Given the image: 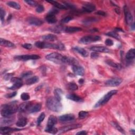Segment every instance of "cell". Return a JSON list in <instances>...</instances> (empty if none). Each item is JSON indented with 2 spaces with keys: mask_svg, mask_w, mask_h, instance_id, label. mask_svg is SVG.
<instances>
[{
  "mask_svg": "<svg viewBox=\"0 0 135 135\" xmlns=\"http://www.w3.org/2000/svg\"><path fill=\"white\" fill-rule=\"evenodd\" d=\"M35 46L37 48L39 49H52L61 51L65 50L64 44L61 43H52L47 42L38 41L35 43Z\"/></svg>",
  "mask_w": 135,
  "mask_h": 135,
  "instance_id": "6da1fadb",
  "label": "cell"
},
{
  "mask_svg": "<svg viewBox=\"0 0 135 135\" xmlns=\"http://www.w3.org/2000/svg\"><path fill=\"white\" fill-rule=\"evenodd\" d=\"M46 104L49 110L54 112H60L62 109L61 103L55 97H49L47 100Z\"/></svg>",
  "mask_w": 135,
  "mask_h": 135,
  "instance_id": "7a4b0ae2",
  "label": "cell"
},
{
  "mask_svg": "<svg viewBox=\"0 0 135 135\" xmlns=\"http://www.w3.org/2000/svg\"><path fill=\"white\" fill-rule=\"evenodd\" d=\"M17 111H18V107L16 104L14 103L6 104L1 106V113L3 117H9L16 113Z\"/></svg>",
  "mask_w": 135,
  "mask_h": 135,
  "instance_id": "3957f363",
  "label": "cell"
},
{
  "mask_svg": "<svg viewBox=\"0 0 135 135\" xmlns=\"http://www.w3.org/2000/svg\"><path fill=\"white\" fill-rule=\"evenodd\" d=\"M64 55L58 52H53L46 55V59L47 60L52 61L56 64H63Z\"/></svg>",
  "mask_w": 135,
  "mask_h": 135,
  "instance_id": "277c9868",
  "label": "cell"
},
{
  "mask_svg": "<svg viewBox=\"0 0 135 135\" xmlns=\"http://www.w3.org/2000/svg\"><path fill=\"white\" fill-rule=\"evenodd\" d=\"M118 91L116 90H113L109 92H108L106 95H105L103 97H102L100 100H99L95 104L94 107L98 108L99 107L103 106L105 104H106L109 100L111 99L112 96L116 95Z\"/></svg>",
  "mask_w": 135,
  "mask_h": 135,
  "instance_id": "5b68a950",
  "label": "cell"
},
{
  "mask_svg": "<svg viewBox=\"0 0 135 135\" xmlns=\"http://www.w3.org/2000/svg\"><path fill=\"white\" fill-rule=\"evenodd\" d=\"M101 40V38L98 35H87L82 38L79 40V43L83 44H88Z\"/></svg>",
  "mask_w": 135,
  "mask_h": 135,
  "instance_id": "8992f818",
  "label": "cell"
},
{
  "mask_svg": "<svg viewBox=\"0 0 135 135\" xmlns=\"http://www.w3.org/2000/svg\"><path fill=\"white\" fill-rule=\"evenodd\" d=\"M40 58V56L37 54H31V55H18L14 57V59L19 61H27L33 60H38Z\"/></svg>",
  "mask_w": 135,
  "mask_h": 135,
  "instance_id": "52a82bcc",
  "label": "cell"
},
{
  "mask_svg": "<svg viewBox=\"0 0 135 135\" xmlns=\"http://www.w3.org/2000/svg\"><path fill=\"white\" fill-rule=\"evenodd\" d=\"M123 82V79L120 78H113L108 80L105 84L108 87H117L119 86Z\"/></svg>",
  "mask_w": 135,
  "mask_h": 135,
  "instance_id": "ba28073f",
  "label": "cell"
},
{
  "mask_svg": "<svg viewBox=\"0 0 135 135\" xmlns=\"http://www.w3.org/2000/svg\"><path fill=\"white\" fill-rule=\"evenodd\" d=\"M14 118L12 117H4V118H2L0 120V125L1 127H5L8 126L14 122Z\"/></svg>",
  "mask_w": 135,
  "mask_h": 135,
  "instance_id": "9c48e42d",
  "label": "cell"
},
{
  "mask_svg": "<svg viewBox=\"0 0 135 135\" xmlns=\"http://www.w3.org/2000/svg\"><path fill=\"white\" fill-rule=\"evenodd\" d=\"M124 11L127 24L128 25H132L133 23V17L128 9V8L126 5L124 6Z\"/></svg>",
  "mask_w": 135,
  "mask_h": 135,
  "instance_id": "30bf717a",
  "label": "cell"
},
{
  "mask_svg": "<svg viewBox=\"0 0 135 135\" xmlns=\"http://www.w3.org/2000/svg\"><path fill=\"white\" fill-rule=\"evenodd\" d=\"M81 126H82V125L80 124H74V125H69L67 126L63 127L59 129V132H60V133H65L66 132H67L68 131H70V130H71L73 129L81 128Z\"/></svg>",
  "mask_w": 135,
  "mask_h": 135,
  "instance_id": "8fae6325",
  "label": "cell"
},
{
  "mask_svg": "<svg viewBox=\"0 0 135 135\" xmlns=\"http://www.w3.org/2000/svg\"><path fill=\"white\" fill-rule=\"evenodd\" d=\"M75 119V117L73 114L69 113L65 114L59 117V120L61 123H66L70 121H72Z\"/></svg>",
  "mask_w": 135,
  "mask_h": 135,
  "instance_id": "7c38bea8",
  "label": "cell"
},
{
  "mask_svg": "<svg viewBox=\"0 0 135 135\" xmlns=\"http://www.w3.org/2000/svg\"><path fill=\"white\" fill-rule=\"evenodd\" d=\"M19 130H21V129L17 128H12L8 126L1 127V128H0V133L2 134H10V133L13 131H17Z\"/></svg>",
  "mask_w": 135,
  "mask_h": 135,
  "instance_id": "4fadbf2b",
  "label": "cell"
},
{
  "mask_svg": "<svg viewBox=\"0 0 135 135\" xmlns=\"http://www.w3.org/2000/svg\"><path fill=\"white\" fill-rule=\"evenodd\" d=\"M27 22L31 25L35 26H40L43 22V21L35 17H30L27 19Z\"/></svg>",
  "mask_w": 135,
  "mask_h": 135,
  "instance_id": "5bb4252c",
  "label": "cell"
},
{
  "mask_svg": "<svg viewBox=\"0 0 135 135\" xmlns=\"http://www.w3.org/2000/svg\"><path fill=\"white\" fill-rule=\"evenodd\" d=\"M90 50L94 52H102V53H109L110 50L106 47L103 46H95L90 48Z\"/></svg>",
  "mask_w": 135,
  "mask_h": 135,
  "instance_id": "9a60e30c",
  "label": "cell"
},
{
  "mask_svg": "<svg viewBox=\"0 0 135 135\" xmlns=\"http://www.w3.org/2000/svg\"><path fill=\"white\" fill-rule=\"evenodd\" d=\"M32 104L31 102L26 101L20 105V106L18 107V111L20 112H23L26 111L27 110H29L31 107Z\"/></svg>",
  "mask_w": 135,
  "mask_h": 135,
  "instance_id": "2e32d148",
  "label": "cell"
},
{
  "mask_svg": "<svg viewBox=\"0 0 135 135\" xmlns=\"http://www.w3.org/2000/svg\"><path fill=\"white\" fill-rule=\"evenodd\" d=\"M72 70L75 74L78 76H82L84 74V69L82 67L79 65L72 66Z\"/></svg>",
  "mask_w": 135,
  "mask_h": 135,
  "instance_id": "e0dca14e",
  "label": "cell"
},
{
  "mask_svg": "<svg viewBox=\"0 0 135 135\" xmlns=\"http://www.w3.org/2000/svg\"><path fill=\"white\" fill-rule=\"evenodd\" d=\"M96 10V6L91 3H86L82 6V10L84 12L91 13Z\"/></svg>",
  "mask_w": 135,
  "mask_h": 135,
  "instance_id": "ac0fdd59",
  "label": "cell"
},
{
  "mask_svg": "<svg viewBox=\"0 0 135 135\" xmlns=\"http://www.w3.org/2000/svg\"><path fill=\"white\" fill-rule=\"evenodd\" d=\"M73 51L78 53L79 54H80L83 57H87L89 55L88 52L86 50L84 49L78 47H75L73 48Z\"/></svg>",
  "mask_w": 135,
  "mask_h": 135,
  "instance_id": "d6986e66",
  "label": "cell"
},
{
  "mask_svg": "<svg viewBox=\"0 0 135 135\" xmlns=\"http://www.w3.org/2000/svg\"><path fill=\"white\" fill-rule=\"evenodd\" d=\"M0 44L1 46H3L8 48H14L15 47V44L12 42L3 39L2 38L0 39Z\"/></svg>",
  "mask_w": 135,
  "mask_h": 135,
  "instance_id": "ffe728a7",
  "label": "cell"
},
{
  "mask_svg": "<svg viewBox=\"0 0 135 135\" xmlns=\"http://www.w3.org/2000/svg\"><path fill=\"white\" fill-rule=\"evenodd\" d=\"M135 57V51L134 49L129 50L126 55V59L128 62H130L134 59Z\"/></svg>",
  "mask_w": 135,
  "mask_h": 135,
  "instance_id": "44dd1931",
  "label": "cell"
},
{
  "mask_svg": "<svg viewBox=\"0 0 135 135\" xmlns=\"http://www.w3.org/2000/svg\"><path fill=\"white\" fill-rule=\"evenodd\" d=\"M56 123H57L56 117L54 116H50L48 119L47 127V128L53 127L56 124Z\"/></svg>",
  "mask_w": 135,
  "mask_h": 135,
  "instance_id": "7402d4cb",
  "label": "cell"
},
{
  "mask_svg": "<svg viewBox=\"0 0 135 135\" xmlns=\"http://www.w3.org/2000/svg\"><path fill=\"white\" fill-rule=\"evenodd\" d=\"M82 30V29L79 27H74V26H69L67 27L65 29V31L68 33H73L75 32H79Z\"/></svg>",
  "mask_w": 135,
  "mask_h": 135,
  "instance_id": "603a6c76",
  "label": "cell"
},
{
  "mask_svg": "<svg viewBox=\"0 0 135 135\" xmlns=\"http://www.w3.org/2000/svg\"><path fill=\"white\" fill-rule=\"evenodd\" d=\"M46 20L48 23L50 24H54L57 21L55 16L50 13H48L47 16L46 17Z\"/></svg>",
  "mask_w": 135,
  "mask_h": 135,
  "instance_id": "cb8c5ba5",
  "label": "cell"
},
{
  "mask_svg": "<svg viewBox=\"0 0 135 135\" xmlns=\"http://www.w3.org/2000/svg\"><path fill=\"white\" fill-rule=\"evenodd\" d=\"M41 109V103H37L33 105V106H31L30 108L29 109V112L30 113H34L40 111Z\"/></svg>",
  "mask_w": 135,
  "mask_h": 135,
  "instance_id": "d4e9b609",
  "label": "cell"
},
{
  "mask_svg": "<svg viewBox=\"0 0 135 135\" xmlns=\"http://www.w3.org/2000/svg\"><path fill=\"white\" fill-rule=\"evenodd\" d=\"M67 98L76 102H82L83 99L79 96L75 94H69L67 96Z\"/></svg>",
  "mask_w": 135,
  "mask_h": 135,
  "instance_id": "484cf974",
  "label": "cell"
},
{
  "mask_svg": "<svg viewBox=\"0 0 135 135\" xmlns=\"http://www.w3.org/2000/svg\"><path fill=\"white\" fill-rule=\"evenodd\" d=\"M106 63L109 66H110V67L113 68H115L116 69H118V70H120L122 69V66L119 63H116L112 60H107L106 61Z\"/></svg>",
  "mask_w": 135,
  "mask_h": 135,
  "instance_id": "4316f807",
  "label": "cell"
},
{
  "mask_svg": "<svg viewBox=\"0 0 135 135\" xmlns=\"http://www.w3.org/2000/svg\"><path fill=\"white\" fill-rule=\"evenodd\" d=\"M27 121L26 118L22 117L20 118L16 123V125L19 127H23L27 125Z\"/></svg>",
  "mask_w": 135,
  "mask_h": 135,
  "instance_id": "83f0119b",
  "label": "cell"
},
{
  "mask_svg": "<svg viewBox=\"0 0 135 135\" xmlns=\"http://www.w3.org/2000/svg\"><path fill=\"white\" fill-rule=\"evenodd\" d=\"M42 39L43 40L47 41H54L57 40V37L55 35L50 34L42 36Z\"/></svg>",
  "mask_w": 135,
  "mask_h": 135,
  "instance_id": "f1b7e54d",
  "label": "cell"
},
{
  "mask_svg": "<svg viewBox=\"0 0 135 135\" xmlns=\"http://www.w3.org/2000/svg\"><path fill=\"white\" fill-rule=\"evenodd\" d=\"M54 97L59 101H60L61 100L62 97V91L61 89L60 88H56L54 91Z\"/></svg>",
  "mask_w": 135,
  "mask_h": 135,
  "instance_id": "f546056e",
  "label": "cell"
},
{
  "mask_svg": "<svg viewBox=\"0 0 135 135\" xmlns=\"http://www.w3.org/2000/svg\"><path fill=\"white\" fill-rule=\"evenodd\" d=\"M47 2L52 4L53 6H54L56 8H58L59 9H62V10H67L68 9L65 5L61 4L60 3H59L56 1H47Z\"/></svg>",
  "mask_w": 135,
  "mask_h": 135,
  "instance_id": "4dcf8cb0",
  "label": "cell"
},
{
  "mask_svg": "<svg viewBox=\"0 0 135 135\" xmlns=\"http://www.w3.org/2000/svg\"><path fill=\"white\" fill-rule=\"evenodd\" d=\"M39 78L37 76H34V77H31L30 78L28 79L26 81V84L27 85H31V84H33L34 83L38 82L39 81Z\"/></svg>",
  "mask_w": 135,
  "mask_h": 135,
  "instance_id": "1f68e13d",
  "label": "cell"
},
{
  "mask_svg": "<svg viewBox=\"0 0 135 135\" xmlns=\"http://www.w3.org/2000/svg\"><path fill=\"white\" fill-rule=\"evenodd\" d=\"M7 5L14 9L16 10H20L21 9V6L20 5V4L16 2H13V1H10L6 3Z\"/></svg>",
  "mask_w": 135,
  "mask_h": 135,
  "instance_id": "d6a6232c",
  "label": "cell"
},
{
  "mask_svg": "<svg viewBox=\"0 0 135 135\" xmlns=\"http://www.w3.org/2000/svg\"><path fill=\"white\" fill-rule=\"evenodd\" d=\"M63 30L65 31V29L61 26H56L51 28V31L54 33H61Z\"/></svg>",
  "mask_w": 135,
  "mask_h": 135,
  "instance_id": "836d02e7",
  "label": "cell"
},
{
  "mask_svg": "<svg viewBox=\"0 0 135 135\" xmlns=\"http://www.w3.org/2000/svg\"><path fill=\"white\" fill-rule=\"evenodd\" d=\"M45 131L50 133H52V134H55L58 132V130L57 129V128H55L54 127H50V128H47L46 127V128L45 129Z\"/></svg>",
  "mask_w": 135,
  "mask_h": 135,
  "instance_id": "e575fe53",
  "label": "cell"
},
{
  "mask_svg": "<svg viewBox=\"0 0 135 135\" xmlns=\"http://www.w3.org/2000/svg\"><path fill=\"white\" fill-rule=\"evenodd\" d=\"M112 124L113 126L118 131H119V132H120L122 133H124V134L125 133L124 130L122 128V127H120V126L118 124H117V123H116V122H112Z\"/></svg>",
  "mask_w": 135,
  "mask_h": 135,
  "instance_id": "d590c367",
  "label": "cell"
},
{
  "mask_svg": "<svg viewBox=\"0 0 135 135\" xmlns=\"http://www.w3.org/2000/svg\"><path fill=\"white\" fill-rule=\"evenodd\" d=\"M106 34L107 36L114 38H115L116 39H117V40L120 39V35L117 33H116L115 32H110L109 33H106Z\"/></svg>",
  "mask_w": 135,
  "mask_h": 135,
  "instance_id": "8d00e7d4",
  "label": "cell"
},
{
  "mask_svg": "<svg viewBox=\"0 0 135 135\" xmlns=\"http://www.w3.org/2000/svg\"><path fill=\"white\" fill-rule=\"evenodd\" d=\"M68 88L70 90L75 91V90H77L78 89V86L76 83L71 82L68 84Z\"/></svg>",
  "mask_w": 135,
  "mask_h": 135,
  "instance_id": "74e56055",
  "label": "cell"
},
{
  "mask_svg": "<svg viewBox=\"0 0 135 135\" xmlns=\"http://www.w3.org/2000/svg\"><path fill=\"white\" fill-rule=\"evenodd\" d=\"M45 114L44 112L40 114V115L39 116V117L38 118V119H37V125L38 126H40V124H41V123L44 120V119L45 118Z\"/></svg>",
  "mask_w": 135,
  "mask_h": 135,
  "instance_id": "f35d334b",
  "label": "cell"
},
{
  "mask_svg": "<svg viewBox=\"0 0 135 135\" xmlns=\"http://www.w3.org/2000/svg\"><path fill=\"white\" fill-rule=\"evenodd\" d=\"M88 115H89V113L88 112L84 111H81L79 112L78 116H79V119H82L86 118L88 116Z\"/></svg>",
  "mask_w": 135,
  "mask_h": 135,
  "instance_id": "ab89813d",
  "label": "cell"
},
{
  "mask_svg": "<svg viewBox=\"0 0 135 135\" xmlns=\"http://www.w3.org/2000/svg\"><path fill=\"white\" fill-rule=\"evenodd\" d=\"M23 86V83H14L12 86L9 88L10 90H15V89H18L20 88H21Z\"/></svg>",
  "mask_w": 135,
  "mask_h": 135,
  "instance_id": "60d3db41",
  "label": "cell"
},
{
  "mask_svg": "<svg viewBox=\"0 0 135 135\" xmlns=\"http://www.w3.org/2000/svg\"><path fill=\"white\" fill-rule=\"evenodd\" d=\"M32 74L33 73L32 71H27L22 74L21 77L22 78H26L27 77H29L30 76H31V75H32Z\"/></svg>",
  "mask_w": 135,
  "mask_h": 135,
  "instance_id": "b9f144b4",
  "label": "cell"
},
{
  "mask_svg": "<svg viewBox=\"0 0 135 135\" xmlns=\"http://www.w3.org/2000/svg\"><path fill=\"white\" fill-rule=\"evenodd\" d=\"M5 16V11L2 8H1V9H0V17H1V20L2 23L4 21Z\"/></svg>",
  "mask_w": 135,
  "mask_h": 135,
  "instance_id": "7bdbcfd3",
  "label": "cell"
},
{
  "mask_svg": "<svg viewBox=\"0 0 135 135\" xmlns=\"http://www.w3.org/2000/svg\"><path fill=\"white\" fill-rule=\"evenodd\" d=\"M11 82L13 83H22V80L21 78H17V77H13L11 79Z\"/></svg>",
  "mask_w": 135,
  "mask_h": 135,
  "instance_id": "ee69618b",
  "label": "cell"
},
{
  "mask_svg": "<svg viewBox=\"0 0 135 135\" xmlns=\"http://www.w3.org/2000/svg\"><path fill=\"white\" fill-rule=\"evenodd\" d=\"M30 95L27 93H24L21 95V98L23 101H27L30 99Z\"/></svg>",
  "mask_w": 135,
  "mask_h": 135,
  "instance_id": "f6af8a7d",
  "label": "cell"
},
{
  "mask_svg": "<svg viewBox=\"0 0 135 135\" xmlns=\"http://www.w3.org/2000/svg\"><path fill=\"white\" fill-rule=\"evenodd\" d=\"M24 2L26 3L27 4H29V5L32 6H37L38 5L36 2L34 1H31V0H27V1H25Z\"/></svg>",
  "mask_w": 135,
  "mask_h": 135,
  "instance_id": "bcb514c9",
  "label": "cell"
},
{
  "mask_svg": "<svg viewBox=\"0 0 135 135\" xmlns=\"http://www.w3.org/2000/svg\"><path fill=\"white\" fill-rule=\"evenodd\" d=\"M44 11V8L43 5H40V4H38V6H37V8H36V12H38V13H42L43 12V11Z\"/></svg>",
  "mask_w": 135,
  "mask_h": 135,
  "instance_id": "7dc6e473",
  "label": "cell"
},
{
  "mask_svg": "<svg viewBox=\"0 0 135 135\" xmlns=\"http://www.w3.org/2000/svg\"><path fill=\"white\" fill-rule=\"evenodd\" d=\"M13 73H7L5 75H4V80H5L6 81H8L10 79H11L13 78Z\"/></svg>",
  "mask_w": 135,
  "mask_h": 135,
  "instance_id": "c3c4849f",
  "label": "cell"
},
{
  "mask_svg": "<svg viewBox=\"0 0 135 135\" xmlns=\"http://www.w3.org/2000/svg\"><path fill=\"white\" fill-rule=\"evenodd\" d=\"M72 20V18L71 17H66L61 20V22L63 23H68L69 21Z\"/></svg>",
  "mask_w": 135,
  "mask_h": 135,
  "instance_id": "681fc988",
  "label": "cell"
},
{
  "mask_svg": "<svg viewBox=\"0 0 135 135\" xmlns=\"http://www.w3.org/2000/svg\"><path fill=\"white\" fill-rule=\"evenodd\" d=\"M22 47L27 50H30L32 48V46L30 43H25L22 45Z\"/></svg>",
  "mask_w": 135,
  "mask_h": 135,
  "instance_id": "f907efd6",
  "label": "cell"
},
{
  "mask_svg": "<svg viewBox=\"0 0 135 135\" xmlns=\"http://www.w3.org/2000/svg\"><path fill=\"white\" fill-rule=\"evenodd\" d=\"M105 44L108 46H112L113 44V42L112 40L110 39H107L106 41H105Z\"/></svg>",
  "mask_w": 135,
  "mask_h": 135,
  "instance_id": "816d5d0a",
  "label": "cell"
},
{
  "mask_svg": "<svg viewBox=\"0 0 135 135\" xmlns=\"http://www.w3.org/2000/svg\"><path fill=\"white\" fill-rule=\"evenodd\" d=\"M17 93L16 91H15V92H13V93L7 94L5 96V97L6 98H13V97L16 96L17 95Z\"/></svg>",
  "mask_w": 135,
  "mask_h": 135,
  "instance_id": "f5cc1de1",
  "label": "cell"
},
{
  "mask_svg": "<svg viewBox=\"0 0 135 135\" xmlns=\"http://www.w3.org/2000/svg\"><path fill=\"white\" fill-rule=\"evenodd\" d=\"M98 57H99V54L97 52H93V53H91V58L92 59H95L98 58Z\"/></svg>",
  "mask_w": 135,
  "mask_h": 135,
  "instance_id": "db71d44e",
  "label": "cell"
},
{
  "mask_svg": "<svg viewBox=\"0 0 135 135\" xmlns=\"http://www.w3.org/2000/svg\"><path fill=\"white\" fill-rule=\"evenodd\" d=\"M96 14L99 15V16H106V12H104L102 11H99L97 12Z\"/></svg>",
  "mask_w": 135,
  "mask_h": 135,
  "instance_id": "11a10c76",
  "label": "cell"
},
{
  "mask_svg": "<svg viewBox=\"0 0 135 135\" xmlns=\"http://www.w3.org/2000/svg\"><path fill=\"white\" fill-rule=\"evenodd\" d=\"M58 13V11L56 9H54L51 10L49 12V13H50V14H53V15H54V16H55V14H56Z\"/></svg>",
  "mask_w": 135,
  "mask_h": 135,
  "instance_id": "9f6ffc18",
  "label": "cell"
},
{
  "mask_svg": "<svg viewBox=\"0 0 135 135\" xmlns=\"http://www.w3.org/2000/svg\"><path fill=\"white\" fill-rule=\"evenodd\" d=\"M96 21V19H95L94 18H89V19H87L86 20L85 22H87V23H88V22H93Z\"/></svg>",
  "mask_w": 135,
  "mask_h": 135,
  "instance_id": "6f0895ef",
  "label": "cell"
},
{
  "mask_svg": "<svg viewBox=\"0 0 135 135\" xmlns=\"http://www.w3.org/2000/svg\"><path fill=\"white\" fill-rule=\"evenodd\" d=\"M76 134H77V135H78V134L83 135V134H87V132L86 131L82 130V131H79V132H77Z\"/></svg>",
  "mask_w": 135,
  "mask_h": 135,
  "instance_id": "680465c9",
  "label": "cell"
},
{
  "mask_svg": "<svg viewBox=\"0 0 135 135\" xmlns=\"http://www.w3.org/2000/svg\"><path fill=\"white\" fill-rule=\"evenodd\" d=\"M116 31H121V32H124V31L122 29H119V28H116Z\"/></svg>",
  "mask_w": 135,
  "mask_h": 135,
  "instance_id": "91938a15",
  "label": "cell"
},
{
  "mask_svg": "<svg viewBox=\"0 0 135 135\" xmlns=\"http://www.w3.org/2000/svg\"><path fill=\"white\" fill-rule=\"evenodd\" d=\"M83 82H84V80H83V79H80L79 81V82L80 84H82V83H83Z\"/></svg>",
  "mask_w": 135,
  "mask_h": 135,
  "instance_id": "94428289",
  "label": "cell"
},
{
  "mask_svg": "<svg viewBox=\"0 0 135 135\" xmlns=\"http://www.w3.org/2000/svg\"><path fill=\"white\" fill-rule=\"evenodd\" d=\"M130 131H131V132H132L133 134H135V131H134V130L132 129V130H131Z\"/></svg>",
  "mask_w": 135,
  "mask_h": 135,
  "instance_id": "6125c7cd",
  "label": "cell"
}]
</instances>
